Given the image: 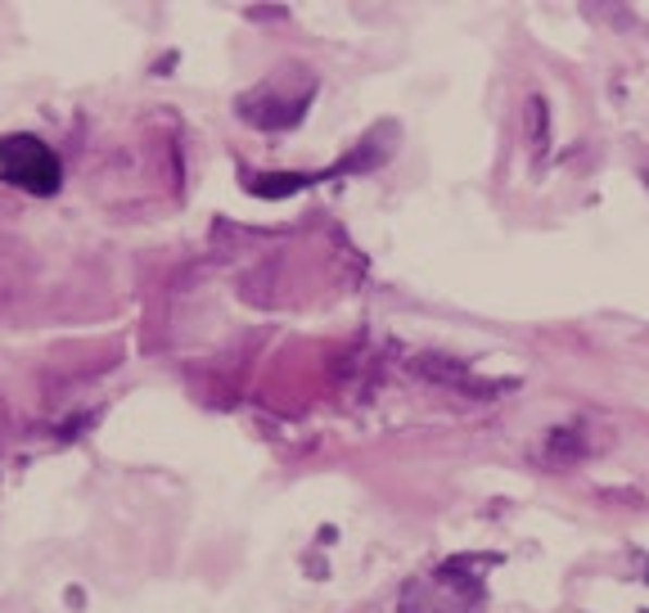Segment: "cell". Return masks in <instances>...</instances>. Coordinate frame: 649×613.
<instances>
[{"label":"cell","mask_w":649,"mask_h":613,"mask_svg":"<svg viewBox=\"0 0 649 613\" xmlns=\"http://www.w3.org/2000/svg\"><path fill=\"white\" fill-rule=\"evenodd\" d=\"M0 176H5L14 190H27V195H54L64 186L59 153L33 132L0 136Z\"/></svg>","instance_id":"1"},{"label":"cell","mask_w":649,"mask_h":613,"mask_svg":"<svg viewBox=\"0 0 649 613\" xmlns=\"http://www.w3.org/2000/svg\"><path fill=\"white\" fill-rule=\"evenodd\" d=\"M316 176H302V172H266V176H253L249 190L262 195V199H285V195H298L307 190Z\"/></svg>","instance_id":"2"},{"label":"cell","mask_w":649,"mask_h":613,"mask_svg":"<svg viewBox=\"0 0 649 613\" xmlns=\"http://www.w3.org/2000/svg\"><path fill=\"white\" fill-rule=\"evenodd\" d=\"M528 140H533V149H546V140H550V113H546L541 96L528 100Z\"/></svg>","instance_id":"3"},{"label":"cell","mask_w":649,"mask_h":613,"mask_svg":"<svg viewBox=\"0 0 649 613\" xmlns=\"http://www.w3.org/2000/svg\"><path fill=\"white\" fill-rule=\"evenodd\" d=\"M582 455V438H577V428H560V434L550 438V460L554 465H564V460Z\"/></svg>","instance_id":"4"}]
</instances>
